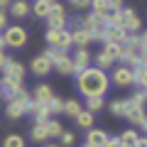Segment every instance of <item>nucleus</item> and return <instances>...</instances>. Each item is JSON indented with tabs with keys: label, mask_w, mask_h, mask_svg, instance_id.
I'll return each instance as SVG.
<instances>
[{
	"label": "nucleus",
	"mask_w": 147,
	"mask_h": 147,
	"mask_svg": "<svg viewBox=\"0 0 147 147\" xmlns=\"http://www.w3.org/2000/svg\"><path fill=\"white\" fill-rule=\"evenodd\" d=\"M123 27H125L130 34H140V30H142V22H140V15H137L132 7H123Z\"/></svg>",
	"instance_id": "nucleus-5"
},
{
	"label": "nucleus",
	"mask_w": 147,
	"mask_h": 147,
	"mask_svg": "<svg viewBox=\"0 0 147 147\" xmlns=\"http://www.w3.org/2000/svg\"><path fill=\"white\" fill-rule=\"evenodd\" d=\"M12 64H15V59L10 57V54H3V57H0V69H3V74L5 71H10V66Z\"/></svg>",
	"instance_id": "nucleus-34"
},
{
	"label": "nucleus",
	"mask_w": 147,
	"mask_h": 147,
	"mask_svg": "<svg viewBox=\"0 0 147 147\" xmlns=\"http://www.w3.org/2000/svg\"><path fill=\"white\" fill-rule=\"evenodd\" d=\"M113 10H123V0H108Z\"/></svg>",
	"instance_id": "nucleus-39"
},
{
	"label": "nucleus",
	"mask_w": 147,
	"mask_h": 147,
	"mask_svg": "<svg viewBox=\"0 0 147 147\" xmlns=\"http://www.w3.org/2000/svg\"><path fill=\"white\" fill-rule=\"evenodd\" d=\"M52 10H54V3H52V0H34V5H32L34 17H42V20H47V17L52 15Z\"/></svg>",
	"instance_id": "nucleus-15"
},
{
	"label": "nucleus",
	"mask_w": 147,
	"mask_h": 147,
	"mask_svg": "<svg viewBox=\"0 0 147 147\" xmlns=\"http://www.w3.org/2000/svg\"><path fill=\"white\" fill-rule=\"evenodd\" d=\"M120 140H123V145H125V147H135L137 140H140V132H137L135 127H130V130H123V132H120Z\"/></svg>",
	"instance_id": "nucleus-22"
},
{
	"label": "nucleus",
	"mask_w": 147,
	"mask_h": 147,
	"mask_svg": "<svg viewBox=\"0 0 147 147\" xmlns=\"http://www.w3.org/2000/svg\"><path fill=\"white\" fill-rule=\"evenodd\" d=\"M135 147H147V137H140V140H137V145Z\"/></svg>",
	"instance_id": "nucleus-41"
},
{
	"label": "nucleus",
	"mask_w": 147,
	"mask_h": 147,
	"mask_svg": "<svg viewBox=\"0 0 147 147\" xmlns=\"http://www.w3.org/2000/svg\"><path fill=\"white\" fill-rule=\"evenodd\" d=\"M140 59H142V66H147V47H142V52H140Z\"/></svg>",
	"instance_id": "nucleus-40"
},
{
	"label": "nucleus",
	"mask_w": 147,
	"mask_h": 147,
	"mask_svg": "<svg viewBox=\"0 0 147 147\" xmlns=\"http://www.w3.org/2000/svg\"><path fill=\"white\" fill-rule=\"evenodd\" d=\"M0 3H3V7H5V10H7V7H10L12 3H15V0H0Z\"/></svg>",
	"instance_id": "nucleus-43"
},
{
	"label": "nucleus",
	"mask_w": 147,
	"mask_h": 147,
	"mask_svg": "<svg viewBox=\"0 0 147 147\" xmlns=\"http://www.w3.org/2000/svg\"><path fill=\"white\" fill-rule=\"evenodd\" d=\"M30 115L34 118V123H39V125H44V123L49 120V105L47 103H37L34 98H32V103H30Z\"/></svg>",
	"instance_id": "nucleus-9"
},
{
	"label": "nucleus",
	"mask_w": 147,
	"mask_h": 147,
	"mask_svg": "<svg viewBox=\"0 0 147 147\" xmlns=\"http://www.w3.org/2000/svg\"><path fill=\"white\" fill-rule=\"evenodd\" d=\"M30 137H32L34 142H44V140L49 137V132H47V123H44V125H39V123H32Z\"/></svg>",
	"instance_id": "nucleus-19"
},
{
	"label": "nucleus",
	"mask_w": 147,
	"mask_h": 147,
	"mask_svg": "<svg viewBox=\"0 0 147 147\" xmlns=\"http://www.w3.org/2000/svg\"><path fill=\"white\" fill-rule=\"evenodd\" d=\"M71 7H76V10H86V7H91V3L93 0H66Z\"/></svg>",
	"instance_id": "nucleus-35"
},
{
	"label": "nucleus",
	"mask_w": 147,
	"mask_h": 147,
	"mask_svg": "<svg viewBox=\"0 0 147 147\" xmlns=\"http://www.w3.org/2000/svg\"><path fill=\"white\" fill-rule=\"evenodd\" d=\"M10 27V12L3 10V15H0V30H7Z\"/></svg>",
	"instance_id": "nucleus-36"
},
{
	"label": "nucleus",
	"mask_w": 147,
	"mask_h": 147,
	"mask_svg": "<svg viewBox=\"0 0 147 147\" xmlns=\"http://www.w3.org/2000/svg\"><path fill=\"white\" fill-rule=\"evenodd\" d=\"M0 44H3V49H22L27 44V30L20 25H10L0 34Z\"/></svg>",
	"instance_id": "nucleus-2"
},
{
	"label": "nucleus",
	"mask_w": 147,
	"mask_h": 147,
	"mask_svg": "<svg viewBox=\"0 0 147 147\" xmlns=\"http://www.w3.org/2000/svg\"><path fill=\"white\" fill-rule=\"evenodd\" d=\"M66 25H69V17L66 15H49L47 17V30H66Z\"/></svg>",
	"instance_id": "nucleus-18"
},
{
	"label": "nucleus",
	"mask_w": 147,
	"mask_h": 147,
	"mask_svg": "<svg viewBox=\"0 0 147 147\" xmlns=\"http://www.w3.org/2000/svg\"><path fill=\"white\" fill-rule=\"evenodd\" d=\"M47 132H49V137H61L64 127H61L59 120H52V118H49V120H47Z\"/></svg>",
	"instance_id": "nucleus-29"
},
{
	"label": "nucleus",
	"mask_w": 147,
	"mask_h": 147,
	"mask_svg": "<svg viewBox=\"0 0 147 147\" xmlns=\"http://www.w3.org/2000/svg\"><path fill=\"white\" fill-rule=\"evenodd\" d=\"M105 147H125V145H123V140H120V137H110Z\"/></svg>",
	"instance_id": "nucleus-37"
},
{
	"label": "nucleus",
	"mask_w": 147,
	"mask_h": 147,
	"mask_svg": "<svg viewBox=\"0 0 147 147\" xmlns=\"http://www.w3.org/2000/svg\"><path fill=\"white\" fill-rule=\"evenodd\" d=\"M54 96H57V93H54V88H52V86H47V84L34 86V91H32V98H34L37 103H49Z\"/></svg>",
	"instance_id": "nucleus-14"
},
{
	"label": "nucleus",
	"mask_w": 147,
	"mask_h": 147,
	"mask_svg": "<svg viewBox=\"0 0 147 147\" xmlns=\"http://www.w3.org/2000/svg\"><path fill=\"white\" fill-rule=\"evenodd\" d=\"M113 84H115L118 88H127V86H135V84H137L135 71H132L130 66H125V64L115 66V69H113Z\"/></svg>",
	"instance_id": "nucleus-3"
},
{
	"label": "nucleus",
	"mask_w": 147,
	"mask_h": 147,
	"mask_svg": "<svg viewBox=\"0 0 147 147\" xmlns=\"http://www.w3.org/2000/svg\"><path fill=\"white\" fill-rule=\"evenodd\" d=\"M108 132L105 130H98V127H91L88 132H86V142H88V145H93V147H105L108 145Z\"/></svg>",
	"instance_id": "nucleus-13"
},
{
	"label": "nucleus",
	"mask_w": 147,
	"mask_h": 147,
	"mask_svg": "<svg viewBox=\"0 0 147 147\" xmlns=\"http://www.w3.org/2000/svg\"><path fill=\"white\" fill-rule=\"evenodd\" d=\"M7 12H10V17H15V20H22V17L32 15V5L27 0H15V3L7 7Z\"/></svg>",
	"instance_id": "nucleus-12"
},
{
	"label": "nucleus",
	"mask_w": 147,
	"mask_h": 147,
	"mask_svg": "<svg viewBox=\"0 0 147 147\" xmlns=\"http://www.w3.org/2000/svg\"><path fill=\"white\" fill-rule=\"evenodd\" d=\"M84 27H86V30H91V32H93V37L98 39V34H100V32H103L108 25H105V17H103V15L88 12V15L84 17Z\"/></svg>",
	"instance_id": "nucleus-7"
},
{
	"label": "nucleus",
	"mask_w": 147,
	"mask_h": 147,
	"mask_svg": "<svg viewBox=\"0 0 147 147\" xmlns=\"http://www.w3.org/2000/svg\"><path fill=\"white\" fill-rule=\"evenodd\" d=\"M71 34H74V47H88V44L96 39V37H93V32H91V30H86L84 25H81V27H74V30H71Z\"/></svg>",
	"instance_id": "nucleus-10"
},
{
	"label": "nucleus",
	"mask_w": 147,
	"mask_h": 147,
	"mask_svg": "<svg viewBox=\"0 0 147 147\" xmlns=\"http://www.w3.org/2000/svg\"><path fill=\"white\" fill-rule=\"evenodd\" d=\"M76 88L84 98H91V96H105L110 88V79L105 69L100 66H88L81 74H76Z\"/></svg>",
	"instance_id": "nucleus-1"
},
{
	"label": "nucleus",
	"mask_w": 147,
	"mask_h": 147,
	"mask_svg": "<svg viewBox=\"0 0 147 147\" xmlns=\"http://www.w3.org/2000/svg\"><path fill=\"white\" fill-rule=\"evenodd\" d=\"M30 113V103H20V100H10V103L5 105V115L10 118V120H17V118L27 115Z\"/></svg>",
	"instance_id": "nucleus-11"
},
{
	"label": "nucleus",
	"mask_w": 147,
	"mask_h": 147,
	"mask_svg": "<svg viewBox=\"0 0 147 147\" xmlns=\"http://www.w3.org/2000/svg\"><path fill=\"white\" fill-rule=\"evenodd\" d=\"M3 76H7V79H12V81H20V84H22V81H25V66H22L20 61H15V64L10 66V71H5Z\"/></svg>",
	"instance_id": "nucleus-21"
},
{
	"label": "nucleus",
	"mask_w": 147,
	"mask_h": 147,
	"mask_svg": "<svg viewBox=\"0 0 147 147\" xmlns=\"http://www.w3.org/2000/svg\"><path fill=\"white\" fill-rule=\"evenodd\" d=\"M140 37H142V47H147V30L140 32Z\"/></svg>",
	"instance_id": "nucleus-42"
},
{
	"label": "nucleus",
	"mask_w": 147,
	"mask_h": 147,
	"mask_svg": "<svg viewBox=\"0 0 147 147\" xmlns=\"http://www.w3.org/2000/svg\"><path fill=\"white\" fill-rule=\"evenodd\" d=\"M54 69H57V74H61V76H71V74H76V64L71 61V57L64 59V61H59Z\"/></svg>",
	"instance_id": "nucleus-24"
},
{
	"label": "nucleus",
	"mask_w": 147,
	"mask_h": 147,
	"mask_svg": "<svg viewBox=\"0 0 147 147\" xmlns=\"http://www.w3.org/2000/svg\"><path fill=\"white\" fill-rule=\"evenodd\" d=\"M52 3H57V0H52Z\"/></svg>",
	"instance_id": "nucleus-46"
},
{
	"label": "nucleus",
	"mask_w": 147,
	"mask_h": 147,
	"mask_svg": "<svg viewBox=\"0 0 147 147\" xmlns=\"http://www.w3.org/2000/svg\"><path fill=\"white\" fill-rule=\"evenodd\" d=\"M44 37H47V44H49V47H57V44H59V37H61V30H47V34H44Z\"/></svg>",
	"instance_id": "nucleus-32"
},
{
	"label": "nucleus",
	"mask_w": 147,
	"mask_h": 147,
	"mask_svg": "<svg viewBox=\"0 0 147 147\" xmlns=\"http://www.w3.org/2000/svg\"><path fill=\"white\" fill-rule=\"evenodd\" d=\"M49 113H52V115H59V113H64V100L59 98V96H54L52 100H49Z\"/></svg>",
	"instance_id": "nucleus-30"
},
{
	"label": "nucleus",
	"mask_w": 147,
	"mask_h": 147,
	"mask_svg": "<svg viewBox=\"0 0 147 147\" xmlns=\"http://www.w3.org/2000/svg\"><path fill=\"white\" fill-rule=\"evenodd\" d=\"M42 54H44V57H47L49 61L54 64V66H57L59 61H64V59H69V57H71V54H69L66 49H59V47H47Z\"/></svg>",
	"instance_id": "nucleus-16"
},
{
	"label": "nucleus",
	"mask_w": 147,
	"mask_h": 147,
	"mask_svg": "<svg viewBox=\"0 0 147 147\" xmlns=\"http://www.w3.org/2000/svg\"><path fill=\"white\" fill-rule=\"evenodd\" d=\"M84 147H93V145H88V142H86V145H84Z\"/></svg>",
	"instance_id": "nucleus-45"
},
{
	"label": "nucleus",
	"mask_w": 147,
	"mask_h": 147,
	"mask_svg": "<svg viewBox=\"0 0 147 147\" xmlns=\"http://www.w3.org/2000/svg\"><path fill=\"white\" fill-rule=\"evenodd\" d=\"M108 110L113 113V115H120V118H125V110H127V103H125V98H118V100H110L108 103Z\"/></svg>",
	"instance_id": "nucleus-27"
},
{
	"label": "nucleus",
	"mask_w": 147,
	"mask_h": 147,
	"mask_svg": "<svg viewBox=\"0 0 147 147\" xmlns=\"http://www.w3.org/2000/svg\"><path fill=\"white\" fill-rule=\"evenodd\" d=\"M127 34H130V32H127L125 27H105V30H103V32L98 34V39H100L103 44H108V42H115V44H125Z\"/></svg>",
	"instance_id": "nucleus-4"
},
{
	"label": "nucleus",
	"mask_w": 147,
	"mask_h": 147,
	"mask_svg": "<svg viewBox=\"0 0 147 147\" xmlns=\"http://www.w3.org/2000/svg\"><path fill=\"white\" fill-rule=\"evenodd\" d=\"M59 142H61V147H71L74 142H76V132L64 130V132H61V137H59Z\"/></svg>",
	"instance_id": "nucleus-33"
},
{
	"label": "nucleus",
	"mask_w": 147,
	"mask_h": 147,
	"mask_svg": "<svg viewBox=\"0 0 147 147\" xmlns=\"http://www.w3.org/2000/svg\"><path fill=\"white\" fill-rule=\"evenodd\" d=\"M30 69H32V74H34V76H47V74H52L54 64L49 61V59L44 57V54H37V57H32Z\"/></svg>",
	"instance_id": "nucleus-6"
},
{
	"label": "nucleus",
	"mask_w": 147,
	"mask_h": 147,
	"mask_svg": "<svg viewBox=\"0 0 147 147\" xmlns=\"http://www.w3.org/2000/svg\"><path fill=\"white\" fill-rule=\"evenodd\" d=\"M74 120H76V125H79L81 127V130H86V132H88L91 130V127H93V120H96V113H91V110H81V113H79V115H76V118H74Z\"/></svg>",
	"instance_id": "nucleus-17"
},
{
	"label": "nucleus",
	"mask_w": 147,
	"mask_h": 147,
	"mask_svg": "<svg viewBox=\"0 0 147 147\" xmlns=\"http://www.w3.org/2000/svg\"><path fill=\"white\" fill-rule=\"evenodd\" d=\"M91 12H96V15H108V12H113V7H110L108 0H93L91 3Z\"/></svg>",
	"instance_id": "nucleus-25"
},
{
	"label": "nucleus",
	"mask_w": 147,
	"mask_h": 147,
	"mask_svg": "<svg viewBox=\"0 0 147 147\" xmlns=\"http://www.w3.org/2000/svg\"><path fill=\"white\" fill-rule=\"evenodd\" d=\"M3 147H25V140L12 132V135H7L5 140H3Z\"/></svg>",
	"instance_id": "nucleus-31"
},
{
	"label": "nucleus",
	"mask_w": 147,
	"mask_h": 147,
	"mask_svg": "<svg viewBox=\"0 0 147 147\" xmlns=\"http://www.w3.org/2000/svg\"><path fill=\"white\" fill-rule=\"evenodd\" d=\"M84 110V105L79 103L76 98H69V100H64V115H69V118H76Z\"/></svg>",
	"instance_id": "nucleus-20"
},
{
	"label": "nucleus",
	"mask_w": 147,
	"mask_h": 147,
	"mask_svg": "<svg viewBox=\"0 0 147 147\" xmlns=\"http://www.w3.org/2000/svg\"><path fill=\"white\" fill-rule=\"evenodd\" d=\"M91 52H88V47H76V52L71 54V61L76 64V74H81L84 69H88L91 66Z\"/></svg>",
	"instance_id": "nucleus-8"
},
{
	"label": "nucleus",
	"mask_w": 147,
	"mask_h": 147,
	"mask_svg": "<svg viewBox=\"0 0 147 147\" xmlns=\"http://www.w3.org/2000/svg\"><path fill=\"white\" fill-rule=\"evenodd\" d=\"M52 12H54V15H66V7H64L61 3H54V10Z\"/></svg>",
	"instance_id": "nucleus-38"
},
{
	"label": "nucleus",
	"mask_w": 147,
	"mask_h": 147,
	"mask_svg": "<svg viewBox=\"0 0 147 147\" xmlns=\"http://www.w3.org/2000/svg\"><path fill=\"white\" fill-rule=\"evenodd\" d=\"M93 59H96V66H100V69H110V66H113V61H115V59L110 57V54L105 52V49H100V52L96 54Z\"/></svg>",
	"instance_id": "nucleus-26"
},
{
	"label": "nucleus",
	"mask_w": 147,
	"mask_h": 147,
	"mask_svg": "<svg viewBox=\"0 0 147 147\" xmlns=\"http://www.w3.org/2000/svg\"><path fill=\"white\" fill-rule=\"evenodd\" d=\"M103 49H105V52H108L113 59H115V61H120L123 52H125V47H123V44H115V42H108V44H103Z\"/></svg>",
	"instance_id": "nucleus-28"
},
{
	"label": "nucleus",
	"mask_w": 147,
	"mask_h": 147,
	"mask_svg": "<svg viewBox=\"0 0 147 147\" xmlns=\"http://www.w3.org/2000/svg\"><path fill=\"white\" fill-rule=\"evenodd\" d=\"M44 147H59V145H44Z\"/></svg>",
	"instance_id": "nucleus-44"
},
{
	"label": "nucleus",
	"mask_w": 147,
	"mask_h": 147,
	"mask_svg": "<svg viewBox=\"0 0 147 147\" xmlns=\"http://www.w3.org/2000/svg\"><path fill=\"white\" fill-rule=\"evenodd\" d=\"M84 108L91 110V113H98V110H103V108H105L103 96H91V98H86V105H84Z\"/></svg>",
	"instance_id": "nucleus-23"
}]
</instances>
